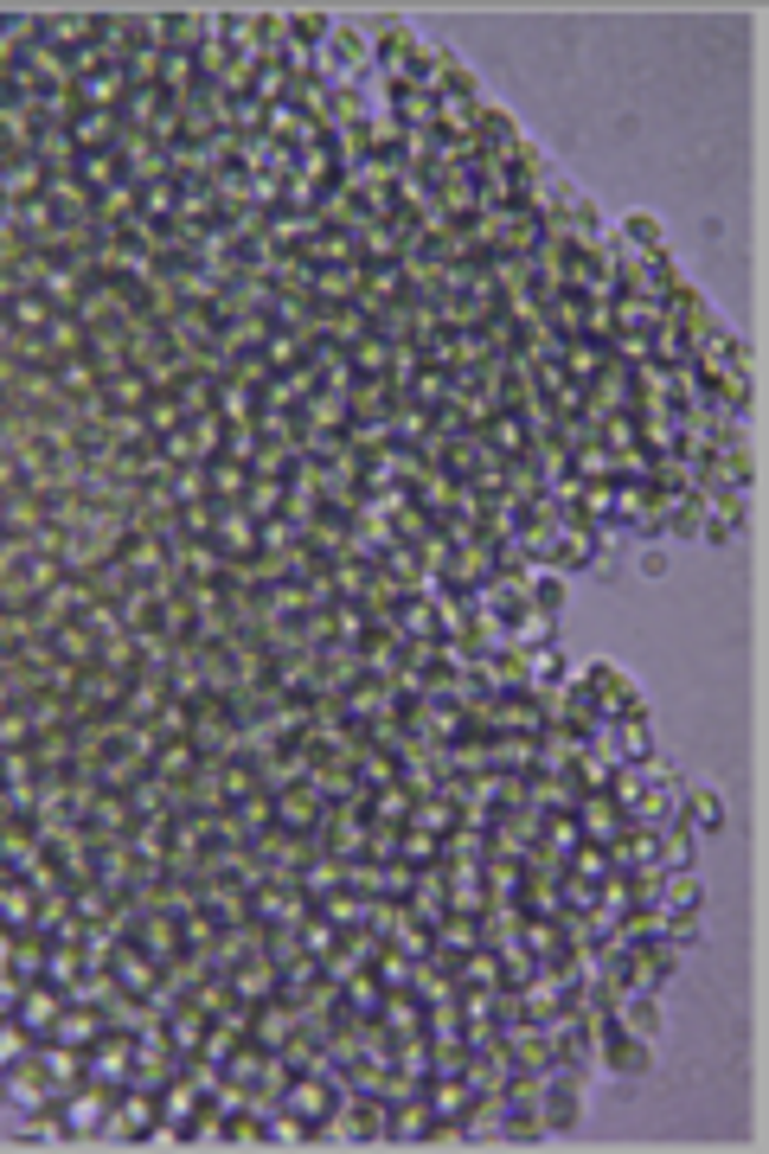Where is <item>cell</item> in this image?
Returning <instances> with one entry per match:
<instances>
[{
    "instance_id": "3",
    "label": "cell",
    "mask_w": 769,
    "mask_h": 1154,
    "mask_svg": "<svg viewBox=\"0 0 769 1154\" xmlns=\"http://www.w3.org/2000/svg\"><path fill=\"white\" fill-rule=\"evenodd\" d=\"M333 1084L328 1078H315V1071H308V1078H295L289 1090H283V1110H289L295 1122H308V1129H321V1122L333 1117V1097H328Z\"/></svg>"
},
{
    "instance_id": "18",
    "label": "cell",
    "mask_w": 769,
    "mask_h": 1154,
    "mask_svg": "<svg viewBox=\"0 0 769 1154\" xmlns=\"http://www.w3.org/2000/svg\"><path fill=\"white\" fill-rule=\"evenodd\" d=\"M628 238H635V244H648V251H660V231H655V219H648V212H635V219H628Z\"/></svg>"
},
{
    "instance_id": "12",
    "label": "cell",
    "mask_w": 769,
    "mask_h": 1154,
    "mask_svg": "<svg viewBox=\"0 0 769 1154\" xmlns=\"http://www.w3.org/2000/svg\"><path fill=\"white\" fill-rule=\"evenodd\" d=\"M526 596H532V609H539V616H558V609H564V584H558V578H532V584H526Z\"/></svg>"
},
{
    "instance_id": "5",
    "label": "cell",
    "mask_w": 769,
    "mask_h": 1154,
    "mask_svg": "<svg viewBox=\"0 0 769 1154\" xmlns=\"http://www.w3.org/2000/svg\"><path fill=\"white\" fill-rule=\"evenodd\" d=\"M616 738H603V757L623 770V763H648L655 757V738H648V718L635 712V718H623V725H609Z\"/></svg>"
},
{
    "instance_id": "4",
    "label": "cell",
    "mask_w": 769,
    "mask_h": 1154,
    "mask_svg": "<svg viewBox=\"0 0 769 1154\" xmlns=\"http://www.w3.org/2000/svg\"><path fill=\"white\" fill-rule=\"evenodd\" d=\"M596 552H603V532H596L590 520H564V526H558L551 559L564 564V571H590V564H596Z\"/></svg>"
},
{
    "instance_id": "10",
    "label": "cell",
    "mask_w": 769,
    "mask_h": 1154,
    "mask_svg": "<svg viewBox=\"0 0 769 1154\" xmlns=\"http://www.w3.org/2000/svg\"><path fill=\"white\" fill-rule=\"evenodd\" d=\"M449 904H455V911H469V917H481V911L494 904V892L481 886L475 872H455V879H449Z\"/></svg>"
},
{
    "instance_id": "6",
    "label": "cell",
    "mask_w": 769,
    "mask_h": 1154,
    "mask_svg": "<svg viewBox=\"0 0 769 1154\" xmlns=\"http://www.w3.org/2000/svg\"><path fill=\"white\" fill-rule=\"evenodd\" d=\"M693 854H699V834L686 827V821H673V827L660 821V827H655V859H660V872H686V866H693Z\"/></svg>"
},
{
    "instance_id": "13",
    "label": "cell",
    "mask_w": 769,
    "mask_h": 1154,
    "mask_svg": "<svg viewBox=\"0 0 769 1154\" xmlns=\"http://www.w3.org/2000/svg\"><path fill=\"white\" fill-rule=\"evenodd\" d=\"M244 507H251V514H276V507H283V482H276V475H270V482L263 487H244Z\"/></svg>"
},
{
    "instance_id": "14",
    "label": "cell",
    "mask_w": 769,
    "mask_h": 1154,
    "mask_svg": "<svg viewBox=\"0 0 769 1154\" xmlns=\"http://www.w3.org/2000/svg\"><path fill=\"white\" fill-rule=\"evenodd\" d=\"M206 475H212V494H219V501H231V494H244V469H231V462H212V469H206Z\"/></svg>"
},
{
    "instance_id": "1",
    "label": "cell",
    "mask_w": 769,
    "mask_h": 1154,
    "mask_svg": "<svg viewBox=\"0 0 769 1154\" xmlns=\"http://www.w3.org/2000/svg\"><path fill=\"white\" fill-rule=\"evenodd\" d=\"M590 1040H596V1058L609 1065V1071H623V1078H641L648 1071V1040H635L616 1013H596V1026H590Z\"/></svg>"
},
{
    "instance_id": "2",
    "label": "cell",
    "mask_w": 769,
    "mask_h": 1154,
    "mask_svg": "<svg viewBox=\"0 0 769 1154\" xmlns=\"http://www.w3.org/2000/svg\"><path fill=\"white\" fill-rule=\"evenodd\" d=\"M699 904H705V892L693 886V872H655L648 879V911L655 917H693Z\"/></svg>"
},
{
    "instance_id": "11",
    "label": "cell",
    "mask_w": 769,
    "mask_h": 1154,
    "mask_svg": "<svg viewBox=\"0 0 769 1154\" xmlns=\"http://www.w3.org/2000/svg\"><path fill=\"white\" fill-rule=\"evenodd\" d=\"M398 859L404 866H430V859H442V840L430 834V827H410V834L398 840Z\"/></svg>"
},
{
    "instance_id": "9",
    "label": "cell",
    "mask_w": 769,
    "mask_h": 1154,
    "mask_svg": "<svg viewBox=\"0 0 769 1154\" xmlns=\"http://www.w3.org/2000/svg\"><path fill=\"white\" fill-rule=\"evenodd\" d=\"M686 827H693V834H718V827H725L718 789H693V795H686Z\"/></svg>"
},
{
    "instance_id": "7",
    "label": "cell",
    "mask_w": 769,
    "mask_h": 1154,
    "mask_svg": "<svg viewBox=\"0 0 769 1154\" xmlns=\"http://www.w3.org/2000/svg\"><path fill=\"white\" fill-rule=\"evenodd\" d=\"M737 526H744V494H725V501H712V507L699 514V532H705L712 546H732Z\"/></svg>"
},
{
    "instance_id": "16",
    "label": "cell",
    "mask_w": 769,
    "mask_h": 1154,
    "mask_svg": "<svg viewBox=\"0 0 769 1154\" xmlns=\"http://www.w3.org/2000/svg\"><path fill=\"white\" fill-rule=\"evenodd\" d=\"M546 641H551V616H539V609L519 616V648H546Z\"/></svg>"
},
{
    "instance_id": "17",
    "label": "cell",
    "mask_w": 769,
    "mask_h": 1154,
    "mask_svg": "<svg viewBox=\"0 0 769 1154\" xmlns=\"http://www.w3.org/2000/svg\"><path fill=\"white\" fill-rule=\"evenodd\" d=\"M58 385H65V392H90V385H97L90 360H65V366H58Z\"/></svg>"
},
{
    "instance_id": "15",
    "label": "cell",
    "mask_w": 769,
    "mask_h": 1154,
    "mask_svg": "<svg viewBox=\"0 0 769 1154\" xmlns=\"http://www.w3.org/2000/svg\"><path fill=\"white\" fill-rule=\"evenodd\" d=\"M283 33H295V39L315 45V39H328L333 26H328V13H295V20H283Z\"/></svg>"
},
{
    "instance_id": "8",
    "label": "cell",
    "mask_w": 769,
    "mask_h": 1154,
    "mask_svg": "<svg viewBox=\"0 0 769 1154\" xmlns=\"http://www.w3.org/2000/svg\"><path fill=\"white\" fill-rule=\"evenodd\" d=\"M58 1007H65V994H52V988L20 994V1033H26V1040H33V1033H45V1026L58 1020Z\"/></svg>"
}]
</instances>
